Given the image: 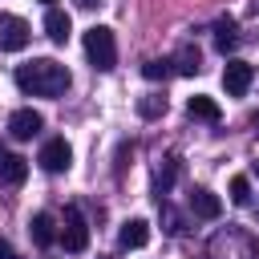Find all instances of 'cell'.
I'll use <instances>...</instances> for the list:
<instances>
[{
    "label": "cell",
    "mask_w": 259,
    "mask_h": 259,
    "mask_svg": "<svg viewBox=\"0 0 259 259\" xmlns=\"http://www.w3.org/2000/svg\"><path fill=\"white\" fill-rule=\"evenodd\" d=\"M16 89L32 93V97H61L69 89V69L53 57L24 61V65H16Z\"/></svg>",
    "instance_id": "6da1fadb"
},
{
    "label": "cell",
    "mask_w": 259,
    "mask_h": 259,
    "mask_svg": "<svg viewBox=\"0 0 259 259\" xmlns=\"http://www.w3.org/2000/svg\"><path fill=\"white\" fill-rule=\"evenodd\" d=\"M206 259H259V243L247 227H223L206 243Z\"/></svg>",
    "instance_id": "7a4b0ae2"
},
{
    "label": "cell",
    "mask_w": 259,
    "mask_h": 259,
    "mask_svg": "<svg viewBox=\"0 0 259 259\" xmlns=\"http://www.w3.org/2000/svg\"><path fill=\"white\" fill-rule=\"evenodd\" d=\"M85 57H89V65H93L97 73H109V69L117 65V40H113V28L93 24V28L85 32Z\"/></svg>",
    "instance_id": "3957f363"
},
{
    "label": "cell",
    "mask_w": 259,
    "mask_h": 259,
    "mask_svg": "<svg viewBox=\"0 0 259 259\" xmlns=\"http://www.w3.org/2000/svg\"><path fill=\"white\" fill-rule=\"evenodd\" d=\"M36 162H40V170H49V174H61V170H69V166H73V146H69L65 138H49V142L40 146Z\"/></svg>",
    "instance_id": "277c9868"
},
{
    "label": "cell",
    "mask_w": 259,
    "mask_h": 259,
    "mask_svg": "<svg viewBox=\"0 0 259 259\" xmlns=\"http://www.w3.org/2000/svg\"><path fill=\"white\" fill-rule=\"evenodd\" d=\"M28 40H32V28H28L20 16L0 12V49H4V53H20Z\"/></svg>",
    "instance_id": "5b68a950"
},
{
    "label": "cell",
    "mask_w": 259,
    "mask_h": 259,
    "mask_svg": "<svg viewBox=\"0 0 259 259\" xmlns=\"http://www.w3.org/2000/svg\"><path fill=\"white\" fill-rule=\"evenodd\" d=\"M61 243H65V251H85L89 247V227H85V219H81V210L77 206H65V227H61Z\"/></svg>",
    "instance_id": "8992f818"
},
{
    "label": "cell",
    "mask_w": 259,
    "mask_h": 259,
    "mask_svg": "<svg viewBox=\"0 0 259 259\" xmlns=\"http://www.w3.org/2000/svg\"><path fill=\"white\" fill-rule=\"evenodd\" d=\"M251 81H255V69H251L247 61H227V65H223V85H227L231 97H243V93L251 89Z\"/></svg>",
    "instance_id": "52a82bcc"
},
{
    "label": "cell",
    "mask_w": 259,
    "mask_h": 259,
    "mask_svg": "<svg viewBox=\"0 0 259 259\" xmlns=\"http://www.w3.org/2000/svg\"><path fill=\"white\" fill-rule=\"evenodd\" d=\"M45 130V117L36 113V109H16L12 117H8V134L16 138V142H28V138H36Z\"/></svg>",
    "instance_id": "ba28073f"
},
{
    "label": "cell",
    "mask_w": 259,
    "mask_h": 259,
    "mask_svg": "<svg viewBox=\"0 0 259 259\" xmlns=\"http://www.w3.org/2000/svg\"><path fill=\"white\" fill-rule=\"evenodd\" d=\"M28 235H32L36 247H53V243H57V219H53L49 210H36V214L28 219Z\"/></svg>",
    "instance_id": "9c48e42d"
},
{
    "label": "cell",
    "mask_w": 259,
    "mask_h": 259,
    "mask_svg": "<svg viewBox=\"0 0 259 259\" xmlns=\"http://www.w3.org/2000/svg\"><path fill=\"white\" fill-rule=\"evenodd\" d=\"M117 243H121L125 251L146 247V243H150V223H146V219H125L121 231H117Z\"/></svg>",
    "instance_id": "30bf717a"
},
{
    "label": "cell",
    "mask_w": 259,
    "mask_h": 259,
    "mask_svg": "<svg viewBox=\"0 0 259 259\" xmlns=\"http://www.w3.org/2000/svg\"><path fill=\"white\" fill-rule=\"evenodd\" d=\"M190 210H194L198 219H219V214H223V198L210 194L206 186H198V190H190Z\"/></svg>",
    "instance_id": "8fae6325"
},
{
    "label": "cell",
    "mask_w": 259,
    "mask_h": 259,
    "mask_svg": "<svg viewBox=\"0 0 259 259\" xmlns=\"http://www.w3.org/2000/svg\"><path fill=\"white\" fill-rule=\"evenodd\" d=\"M45 32H49V40H53V45H65V40H69V32H73V20H69V12H61V8H49V12H45Z\"/></svg>",
    "instance_id": "7c38bea8"
},
{
    "label": "cell",
    "mask_w": 259,
    "mask_h": 259,
    "mask_svg": "<svg viewBox=\"0 0 259 259\" xmlns=\"http://www.w3.org/2000/svg\"><path fill=\"white\" fill-rule=\"evenodd\" d=\"M24 178H28V158H20V154H4V158H0V182L20 186Z\"/></svg>",
    "instance_id": "4fadbf2b"
},
{
    "label": "cell",
    "mask_w": 259,
    "mask_h": 259,
    "mask_svg": "<svg viewBox=\"0 0 259 259\" xmlns=\"http://www.w3.org/2000/svg\"><path fill=\"white\" fill-rule=\"evenodd\" d=\"M186 113H190V117H198V121H219V117H223L219 101H214V97H206V93H194V97L186 101Z\"/></svg>",
    "instance_id": "5bb4252c"
},
{
    "label": "cell",
    "mask_w": 259,
    "mask_h": 259,
    "mask_svg": "<svg viewBox=\"0 0 259 259\" xmlns=\"http://www.w3.org/2000/svg\"><path fill=\"white\" fill-rule=\"evenodd\" d=\"M235 45H239V32H235V20H219V24H214V49H219V53L227 57V53H231Z\"/></svg>",
    "instance_id": "9a60e30c"
},
{
    "label": "cell",
    "mask_w": 259,
    "mask_h": 259,
    "mask_svg": "<svg viewBox=\"0 0 259 259\" xmlns=\"http://www.w3.org/2000/svg\"><path fill=\"white\" fill-rule=\"evenodd\" d=\"M170 65H174V73H182V77H194V73L202 69V65H198V49H194V45H186Z\"/></svg>",
    "instance_id": "2e32d148"
},
{
    "label": "cell",
    "mask_w": 259,
    "mask_h": 259,
    "mask_svg": "<svg viewBox=\"0 0 259 259\" xmlns=\"http://www.w3.org/2000/svg\"><path fill=\"white\" fill-rule=\"evenodd\" d=\"M174 174H178V162H174V158H166V166H162V170H158V178H154V194H158V198H162V194H170Z\"/></svg>",
    "instance_id": "e0dca14e"
},
{
    "label": "cell",
    "mask_w": 259,
    "mask_h": 259,
    "mask_svg": "<svg viewBox=\"0 0 259 259\" xmlns=\"http://www.w3.org/2000/svg\"><path fill=\"white\" fill-rule=\"evenodd\" d=\"M138 113L142 117H162L166 113V97H154V93L150 97H138Z\"/></svg>",
    "instance_id": "ac0fdd59"
},
{
    "label": "cell",
    "mask_w": 259,
    "mask_h": 259,
    "mask_svg": "<svg viewBox=\"0 0 259 259\" xmlns=\"http://www.w3.org/2000/svg\"><path fill=\"white\" fill-rule=\"evenodd\" d=\"M231 202H235V206H247V202H251V182H247L243 174L231 178Z\"/></svg>",
    "instance_id": "d6986e66"
},
{
    "label": "cell",
    "mask_w": 259,
    "mask_h": 259,
    "mask_svg": "<svg viewBox=\"0 0 259 259\" xmlns=\"http://www.w3.org/2000/svg\"><path fill=\"white\" fill-rule=\"evenodd\" d=\"M170 73H174L170 61H146V65H142V77H146V81H166Z\"/></svg>",
    "instance_id": "ffe728a7"
},
{
    "label": "cell",
    "mask_w": 259,
    "mask_h": 259,
    "mask_svg": "<svg viewBox=\"0 0 259 259\" xmlns=\"http://www.w3.org/2000/svg\"><path fill=\"white\" fill-rule=\"evenodd\" d=\"M0 259H20V255L12 251V243H8V239H0Z\"/></svg>",
    "instance_id": "44dd1931"
},
{
    "label": "cell",
    "mask_w": 259,
    "mask_h": 259,
    "mask_svg": "<svg viewBox=\"0 0 259 259\" xmlns=\"http://www.w3.org/2000/svg\"><path fill=\"white\" fill-rule=\"evenodd\" d=\"M105 0H77V8H101Z\"/></svg>",
    "instance_id": "7402d4cb"
},
{
    "label": "cell",
    "mask_w": 259,
    "mask_h": 259,
    "mask_svg": "<svg viewBox=\"0 0 259 259\" xmlns=\"http://www.w3.org/2000/svg\"><path fill=\"white\" fill-rule=\"evenodd\" d=\"M4 154H8V150H4V146H0V158H4Z\"/></svg>",
    "instance_id": "603a6c76"
},
{
    "label": "cell",
    "mask_w": 259,
    "mask_h": 259,
    "mask_svg": "<svg viewBox=\"0 0 259 259\" xmlns=\"http://www.w3.org/2000/svg\"><path fill=\"white\" fill-rule=\"evenodd\" d=\"M40 4H49V8H53V0H40Z\"/></svg>",
    "instance_id": "cb8c5ba5"
},
{
    "label": "cell",
    "mask_w": 259,
    "mask_h": 259,
    "mask_svg": "<svg viewBox=\"0 0 259 259\" xmlns=\"http://www.w3.org/2000/svg\"><path fill=\"white\" fill-rule=\"evenodd\" d=\"M97 259H113V255H97Z\"/></svg>",
    "instance_id": "d4e9b609"
},
{
    "label": "cell",
    "mask_w": 259,
    "mask_h": 259,
    "mask_svg": "<svg viewBox=\"0 0 259 259\" xmlns=\"http://www.w3.org/2000/svg\"><path fill=\"white\" fill-rule=\"evenodd\" d=\"M255 174H259V162H255Z\"/></svg>",
    "instance_id": "484cf974"
}]
</instances>
